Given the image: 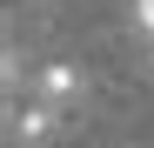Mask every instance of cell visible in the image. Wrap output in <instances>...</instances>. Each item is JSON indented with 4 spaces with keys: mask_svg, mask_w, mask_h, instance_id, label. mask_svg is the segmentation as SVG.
Masks as SVG:
<instances>
[{
    "mask_svg": "<svg viewBox=\"0 0 154 148\" xmlns=\"http://www.w3.org/2000/svg\"><path fill=\"white\" fill-rule=\"evenodd\" d=\"M34 94H40V101H54V108H67L74 94H81V74H74V61H47V67L34 74Z\"/></svg>",
    "mask_w": 154,
    "mask_h": 148,
    "instance_id": "6da1fadb",
    "label": "cell"
},
{
    "mask_svg": "<svg viewBox=\"0 0 154 148\" xmlns=\"http://www.w3.org/2000/svg\"><path fill=\"white\" fill-rule=\"evenodd\" d=\"M54 121H60V108H54V101H34V108H20V114H14V135L40 148L47 135H54Z\"/></svg>",
    "mask_w": 154,
    "mask_h": 148,
    "instance_id": "7a4b0ae2",
    "label": "cell"
},
{
    "mask_svg": "<svg viewBox=\"0 0 154 148\" xmlns=\"http://www.w3.org/2000/svg\"><path fill=\"white\" fill-rule=\"evenodd\" d=\"M134 27H141V34H154V0H134Z\"/></svg>",
    "mask_w": 154,
    "mask_h": 148,
    "instance_id": "3957f363",
    "label": "cell"
},
{
    "mask_svg": "<svg viewBox=\"0 0 154 148\" xmlns=\"http://www.w3.org/2000/svg\"><path fill=\"white\" fill-rule=\"evenodd\" d=\"M147 67H154V61H147Z\"/></svg>",
    "mask_w": 154,
    "mask_h": 148,
    "instance_id": "277c9868",
    "label": "cell"
}]
</instances>
